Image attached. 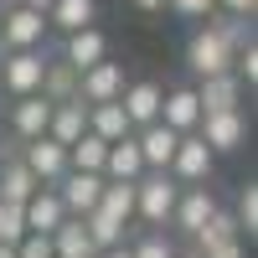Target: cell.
Returning a JSON list of instances; mask_svg holds the SVG:
<instances>
[{
    "label": "cell",
    "instance_id": "obj_26",
    "mask_svg": "<svg viewBox=\"0 0 258 258\" xmlns=\"http://www.w3.org/2000/svg\"><path fill=\"white\" fill-rule=\"evenodd\" d=\"M98 207H109L114 217L135 222V181H103V197H98Z\"/></svg>",
    "mask_w": 258,
    "mask_h": 258
},
{
    "label": "cell",
    "instance_id": "obj_5",
    "mask_svg": "<svg viewBox=\"0 0 258 258\" xmlns=\"http://www.w3.org/2000/svg\"><path fill=\"white\" fill-rule=\"evenodd\" d=\"M47 36V16L31 6H0V52H21V47H41Z\"/></svg>",
    "mask_w": 258,
    "mask_h": 258
},
{
    "label": "cell",
    "instance_id": "obj_27",
    "mask_svg": "<svg viewBox=\"0 0 258 258\" xmlns=\"http://www.w3.org/2000/svg\"><path fill=\"white\" fill-rule=\"evenodd\" d=\"M129 258H176V243H170L160 227H150L140 243H129Z\"/></svg>",
    "mask_w": 258,
    "mask_h": 258
},
{
    "label": "cell",
    "instance_id": "obj_36",
    "mask_svg": "<svg viewBox=\"0 0 258 258\" xmlns=\"http://www.w3.org/2000/svg\"><path fill=\"white\" fill-rule=\"evenodd\" d=\"M16 6H31V11H41V16H47V6H52V0H16Z\"/></svg>",
    "mask_w": 258,
    "mask_h": 258
},
{
    "label": "cell",
    "instance_id": "obj_20",
    "mask_svg": "<svg viewBox=\"0 0 258 258\" xmlns=\"http://www.w3.org/2000/svg\"><path fill=\"white\" fill-rule=\"evenodd\" d=\"M52 253L57 258H93V238H88V227H83V217H62L52 227Z\"/></svg>",
    "mask_w": 258,
    "mask_h": 258
},
{
    "label": "cell",
    "instance_id": "obj_38",
    "mask_svg": "<svg viewBox=\"0 0 258 258\" xmlns=\"http://www.w3.org/2000/svg\"><path fill=\"white\" fill-rule=\"evenodd\" d=\"M176 258H202V253H197V248H191V253H176Z\"/></svg>",
    "mask_w": 258,
    "mask_h": 258
},
{
    "label": "cell",
    "instance_id": "obj_4",
    "mask_svg": "<svg viewBox=\"0 0 258 258\" xmlns=\"http://www.w3.org/2000/svg\"><path fill=\"white\" fill-rule=\"evenodd\" d=\"M170 181L176 186H202V181H212V170H217V155L207 150V140L191 129V135H181L176 140V155H170Z\"/></svg>",
    "mask_w": 258,
    "mask_h": 258
},
{
    "label": "cell",
    "instance_id": "obj_11",
    "mask_svg": "<svg viewBox=\"0 0 258 258\" xmlns=\"http://www.w3.org/2000/svg\"><path fill=\"white\" fill-rule=\"evenodd\" d=\"M160 93H165V88H160L155 78H135V83H124L119 109L129 114L135 129H140V124H155V119H160Z\"/></svg>",
    "mask_w": 258,
    "mask_h": 258
},
{
    "label": "cell",
    "instance_id": "obj_37",
    "mask_svg": "<svg viewBox=\"0 0 258 258\" xmlns=\"http://www.w3.org/2000/svg\"><path fill=\"white\" fill-rule=\"evenodd\" d=\"M0 258H16V248H11V243H0Z\"/></svg>",
    "mask_w": 258,
    "mask_h": 258
},
{
    "label": "cell",
    "instance_id": "obj_28",
    "mask_svg": "<svg viewBox=\"0 0 258 258\" xmlns=\"http://www.w3.org/2000/svg\"><path fill=\"white\" fill-rule=\"evenodd\" d=\"M26 238V212H21V202H0V243H21Z\"/></svg>",
    "mask_w": 258,
    "mask_h": 258
},
{
    "label": "cell",
    "instance_id": "obj_7",
    "mask_svg": "<svg viewBox=\"0 0 258 258\" xmlns=\"http://www.w3.org/2000/svg\"><path fill=\"white\" fill-rule=\"evenodd\" d=\"M124 83H129L124 68L103 57V62H93V68L78 73V103H114V98L124 93Z\"/></svg>",
    "mask_w": 258,
    "mask_h": 258
},
{
    "label": "cell",
    "instance_id": "obj_30",
    "mask_svg": "<svg viewBox=\"0 0 258 258\" xmlns=\"http://www.w3.org/2000/svg\"><path fill=\"white\" fill-rule=\"evenodd\" d=\"M16 258H57L52 253V232H26L16 243Z\"/></svg>",
    "mask_w": 258,
    "mask_h": 258
},
{
    "label": "cell",
    "instance_id": "obj_19",
    "mask_svg": "<svg viewBox=\"0 0 258 258\" xmlns=\"http://www.w3.org/2000/svg\"><path fill=\"white\" fill-rule=\"evenodd\" d=\"M98 21V0H52L47 6V31H83Z\"/></svg>",
    "mask_w": 258,
    "mask_h": 258
},
{
    "label": "cell",
    "instance_id": "obj_17",
    "mask_svg": "<svg viewBox=\"0 0 258 258\" xmlns=\"http://www.w3.org/2000/svg\"><path fill=\"white\" fill-rule=\"evenodd\" d=\"M21 212H26V232H52L62 217H68V207H62L57 186H36L26 202H21Z\"/></svg>",
    "mask_w": 258,
    "mask_h": 258
},
{
    "label": "cell",
    "instance_id": "obj_25",
    "mask_svg": "<svg viewBox=\"0 0 258 258\" xmlns=\"http://www.w3.org/2000/svg\"><path fill=\"white\" fill-rule=\"evenodd\" d=\"M41 181L26 170V160H6L0 165V202H26Z\"/></svg>",
    "mask_w": 258,
    "mask_h": 258
},
{
    "label": "cell",
    "instance_id": "obj_13",
    "mask_svg": "<svg viewBox=\"0 0 258 258\" xmlns=\"http://www.w3.org/2000/svg\"><path fill=\"white\" fill-rule=\"evenodd\" d=\"M176 129H170V124H140L135 129V145H140V155H145V170H165L170 165V155H176Z\"/></svg>",
    "mask_w": 258,
    "mask_h": 258
},
{
    "label": "cell",
    "instance_id": "obj_15",
    "mask_svg": "<svg viewBox=\"0 0 258 258\" xmlns=\"http://www.w3.org/2000/svg\"><path fill=\"white\" fill-rule=\"evenodd\" d=\"M47 119H52V98L47 93H21L11 103V129L21 140H36V135H47Z\"/></svg>",
    "mask_w": 258,
    "mask_h": 258
},
{
    "label": "cell",
    "instance_id": "obj_35",
    "mask_svg": "<svg viewBox=\"0 0 258 258\" xmlns=\"http://www.w3.org/2000/svg\"><path fill=\"white\" fill-rule=\"evenodd\" d=\"M135 11H145V16H155V11H165V0H135Z\"/></svg>",
    "mask_w": 258,
    "mask_h": 258
},
{
    "label": "cell",
    "instance_id": "obj_9",
    "mask_svg": "<svg viewBox=\"0 0 258 258\" xmlns=\"http://www.w3.org/2000/svg\"><path fill=\"white\" fill-rule=\"evenodd\" d=\"M21 160H26V170H31L41 186H57V176L68 170V145H57L52 135H36V140H26Z\"/></svg>",
    "mask_w": 258,
    "mask_h": 258
},
{
    "label": "cell",
    "instance_id": "obj_22",
    "mask_svg": "<svg viewBox=\"0 0 258 258\" xmlns=\"http://www.w3.org/2000/svg\"><path fill=\"white\" fill-rule=\"evenodd\" d=\"M88 129H93V135L98 140H124V135H135V124H129V114L119 109V98L114 103H88Z\"/></svg>",
    "mask_w": 258,
    "mask_h": 258
},
{
    "label": "cell",
    "instance_id": "obj_33",
    "mask_svg": "<svg viewBox=\"0 0 258 258\" xmlns=\"http://www.w3.org/2000/svg\"><path fill=\"white\" fill-rule=\"evenodd\" d=\"M202 258H243V243H238V238H227V243H217V248H207Z\"/></svg>",
    "mask_w": 258,
    "mask_h": 258
},
{
    "label": "cell",
    "instance_id": "obj_14",
    "mask_svg": "<svg viewBox=\"0 0 258 258\" xmlns=\"http://www.w3.org/2000/svg\"><path fill=\"white\" fill-rule=\"evenodd\" d=\"M160 124H170L176 135H191V129L202 124L197 88H165V93H160Z\"/></svg>",
    "mask_w": 258,
    "mask_h": 258
},
{
    "label": "cell",
    "instance_id": "obj_39",
    "mask_svg": "<svg viewBox=\"0 0 258 258\" xmlns=\"http://www.w3.org/2000/svg\"><path fill=\"white\" fill-rule=\"evenodd\" d=\"M0 6H6V0H0Z\"/></svg>",
    "mask_w": 258,
    "mask_h": 258
},
{
    "label": "cell",
    "instance_id": "obj_32",
    "mask_svg": "<svg viewBox=\"0 0 258 258\" xmlns=\"http://www.w3.org/2000/svg\"><path fill=\"white\" fill-rule=\"evenodd\" d=\"M217 11H222V16H238V21H253L258 0H217Z\"/></svg>",
    "mask_w": 258,
    "mask_h": 258
},
{
    "label": "cell",
    "instance_id": "obj_21",
    "mask_svg": "<svg viewBox=\"0 0 258 258\" xmlns=\"http://www.w3.org/2000/svg\"><path fill=\"white\" fill-rule=\"evenodd\" d=\"M83 129H88V103H78V98H68V103H52V119H47V135L57 140V145H73Z\"/></svg>",
    "mask_w": 258,
    "mask_h": 258
},
{
    "label": "cell",
    "instance_id": "obj_2",
    "mask_svg": "<svg viewBox=\"0 0 258 258\" xmlns=\"http://www.w3.org/2000/svg\"><path fill=\"white\" fill-rule=\"evenodd\" d=\"M41 73H47V52L41 47H21V52H0V93H41Z\"/></svg>",
    "mask_w": 258,
    "mask_h": 258
},
{
    "label": "cell",
    "instance_id": "obj_10",
    "mask_svg": "<svg viewBox=\"0 0 258 258\" xmlns=\"http://www.w3.org/2000/svg\"><path fill=\"white\" fill-rule=\"evenodd\" d=\"M212 212H217V197H212V181L202 186H181V197H176V212H170V227H181L186 238L197 232Z\"/></svg>",
    "mask_w": 258,
    "mask_h": 258
},
{
    "label": "cell",
    "instance_id": "obj_16",
    "mask_svg": "<svg viewBox=\"0 0 258 258\" xmlns=\"http://www.w3.org/2000/svg\"><path fill=\"white\" fill-rule=\"evenodd\" d=\"M109 57V36H103L98 26H83V31H68L62 36V62H73V68H93V62Z\"/></svg>",
    "mask_w": 258,
    "mask_h": 258
},
{
    "label": "cell",
    "instance_id": "obj_34",
    "mask_svg": "<svg viewBox=\"0 0 258 258\" xmlns=\"http://www.w3.org/2000/svg\"><path fill=\"white\" fill-rule=\"evenodd\" d=\"M93 258H129V243H114V248H98Z\"/></svg>",
    "mask_w": 258,
    "mask_h": 258
},
{
    "label": "cell",
    "instance_id": "obj_29",
    "mask_svg": "<svg viewBox=\"0 0 258 258\" xmlns=\"http://www.w3.org/2000/svg\"><path fill=\"white\" fill-rule=\"evenodd\" d=\"M238 232H248V238H258V186H243V197H238Z\"/></svg>",
    "mask_w": 258,
    "mask_h": 258
},
{
    "label": "cell",
    "instance_id": "obj_3",
    "mask_svg": "<svg viewBox=\"0 0 258 258\" xmlns=\"http://www.w3.org/2000/svg\"><path fill=\"white\" fill-rule=\"evenodd\" d=\"M232 52H238V47H232V41H227L217 26H212V21H207V26H202L197 36H191V41H186V68L197 73V78L232 73Z\"/></svg>",
    "mask_w": 258,
    "mask_h": 258
},
{
    "label": "cell",
    "instance_id": "obj_24",
    "mask_svg": "<svg viewBox=\"0 0 258 258\" xmlns=\"http://www.w3.org/2000/svg\"><path fill=\"white\" fill-rule=\"evenodd\" d=\"M83 227H88V238H93V248H114V243H124V217H114L109 207H93V212H83Z\"/></svg>",
    "mask_w": 258,
    "mask_h": 258
},
{
    "label": "cell",
    "instance_id": "obj_31",
    "mask_svg": "<svg viewBox=\"0 0 258 258\" xmlns=\"http://www.w3.org/2000/svg\"><path fill=\"white\" fill-rule=\"evenodd\" d=\"M165 11H176L181 21H207L217 11V0H165Z\"/></svg>",
    "mask_w": 258,
    "mask_h": 258
},
{
    "label": "cell",
    "instance_id": "obj_6",
    "mask_svg": "<svg viewBox=\"0 0 258 258\" xmlns=\"http://www.w3.org/2000/svg\"><path fill=\"white\" fill-rule=\"evenodd\" d=\"M197 135L207 140L212 155H232V150L248 140V119H243V109H217V114H202Z\"/></svg>",
    "mask_w": 258,
    "mask_h": 258
},
{
    "label": "cell",
    "instance_id": "obj_1",
    "mask_svg": "<svg viewBox=\"0 0 258 258\" xmlns=\"http://www.w3.org/2000/svg\"><path fill=\"white\" fill-rule=\"evenodd\" d=\"M181 186L170 181V170H145L135 181V217L145 227H170V212H176Z\"/></svg>",
    "mask_w": 258,
    "mask_h": 258
},
{
    "label": "cell",
    "instance_id": "obj_18",
    "mask_svg": "<svg viewBox=\"0 0 258 258\" xmlns=\"http://www.w3.org/2000/svg\"><path fill=\"white\" fill-rule=\"evenodd\" d=\"M140 176H145V155H140L135 135L114 140L109 155H103V181H140Z\"/></svg>",
    "mask_w": 258,
    "mask_h": 258
},
{
    "label": "cell",
    "instance_id": "obj_23",
    "mask_svg": "<svg viewBox=\"0 0 258 258\" xmlns=\"http://www.w3.org/2000/svg\"><path fill=\"white\" fill-rule=\"evenodd\" d=\"M41 93H47L52 103H68V98H78V68L73 62H52L47 57V73H41Z\"/></svg>",
    "mask_w": 258,
    "mask_h": 258
},
{
    "label": "cell",
    "instance_id": "obj_8",
    "mask_svg": "<svg viewBox=\"0 0 258 258\" xmlns=\"http://www.w3.org/2000/svg\"><path fill=\"white\" fill-rule=\"evenodd\" d=\"M57 197H62V207H68V217H83V212L98 207L103 176H98V170H62V176H57Z\"/></svg>",
    "mask_w": 258,
    "mask_h": 258
},
{
    "label": "cell",
    "instance_id": "obj_12",
    "mask_svg": "<svg viewBox=\"0 0 258 258\" xmlns=\"http://www.w3.org/2000/svg\"><path fill=\"white\" fill-rule=\"evenodd\" d=\"M197 103H202V114L243 109V83H238V73H212V78H197Z\"/></svg>",
    "mask_w": 258,
    "mask_h": 258
}]
</instances>
